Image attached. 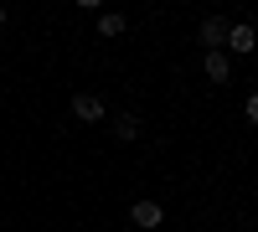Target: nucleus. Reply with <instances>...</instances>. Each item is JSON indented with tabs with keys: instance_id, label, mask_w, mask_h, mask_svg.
I'll return each mask as SVG.
<instances>
[{
	"instance_id": "nucleus-1",
	"label": "nucleus",
	"mask_w": 258,
	"mask_h": 232,
	"mask_svg": "<svg viewBox=\"0 0 258 232\" xmlns=\"http://www.w3.org/2000/svg\"><path fill=\"white\" fill-rule=\"evenodd\" d=\"M227 26H232L227 16H207V21H202V31H197V36H202V47H207V52H222V47H227Z\"/></svg>"
},
{
	"instance_id": "nucleus-2",
	"label": "nucleus",
	"mask_w": 258,
	"mask_h": 232,
	"mask_svg": "<svg viewBox=\"0 0 258 232\" xmlns=\"http://www.w3.org/2000/svg\"><path fill=\"white\" fill-rule=\"evenodd\" d=\"M258 47V31L248 26V21H232V26H227V52H238V57H248Z\"/></svg>"
},
{
	"instance_id": "nucleus-3",
	"label": "nucleus",
	"mask_w": 258,
	"mask_h": 232,
	"mask_svg": "<svg viewBox=\"0 0 258 232\" xmlns=\"http://www.w3.org/2000/svg\"><path fill=\"white\" fill-rule=\"evenodd\" d=\"M73 119L98 124V119H103V98H98V93H73Z\"/></svg>"
},
{
	"instance_id": "nucleus-4",
	"label": "nucleus",
	"mask_w": 258,
	"mask_h": 232,
	"mask_svg": "<svg viewBox=\"0 0 258 232\" xmlns=\"http://www.w3.org/2000/svg\"><path fill=\"white\" fill-rule=\"evenodd\" d=\"M202 72H207L212 83H227V78H232V62H227V52H207V62H202Z\"/></svg>"
},
{
	"instance_id": "nucleus-5",
	"label": "nucleus",
	"mask_w": 258,
	"mask_h": 232,
	"mask_svg": "<svg viewBox=\"0 0 258 232\" xmlns=\"http://www.w3.org/2000/svg\"><path fill=\"white\" fill-rule=\"evenodd\" d=\"M129 217H135V227H160V222H165V206H155V201H135V212H129Z\"/></svg>"
},
{
	"instance_id": "nucleus-6",
	"label": "nucleus",
	"mask_w": 258,
	"mask_h": 232,
	"mask_svg": "<svg viewBox=\"0 0 258 232\" xmlns=\"http://www.w3.org/2000/svg\"><path fill=\"white\" fill-rule=\"evenodd\" d=\"M114 134H119V139H135V134H140V119H135V114H114Z\"/></svg>"
},
{
	"instance_id": "nucleus-7",
	"label": "nucleus",
	"mask_w": 258,
	"mask_h": 232,
	"mask_svg": "<svg viewBox=\"0 0 258 232\" xmlns=\"http://www.w3.org/2000/svg\"><path fill=\"white\" fill-rule=\"evenodd\" d=\"M98 31L103 36H124V16L114 11V16H98Z\"/></svg>"
},
{
	"instance_id": "nucleus-8",
	"label": "nucleus",
	"mask_w": 258,
	"mask_h": 232,
	"mask_svg": "<svg viewBox=\"0 0 258 232\" xmlns=\"http://www.w3.org/2000/svg\"><path fill=\"white\" fill-rule=\"evenodd\" d=\"M243 119H248V124H258V93H253V98L243 103Z\"/></svg>"
},
{
	"instance_id": "nucleus-9",
	"label": "nucleus",
	"mask_w": 258,
	"mask_h": 232,
	"mask_svg": "<svg viewBox=\"0 0 258 232\" xmlns=\"http://www.w3.org/2000/svg\"><path fill=\"white\" fill-rule=\"evenodd\" d=\"M0 21H6V6H0Z\"/></svg>"
}]
</instances>
